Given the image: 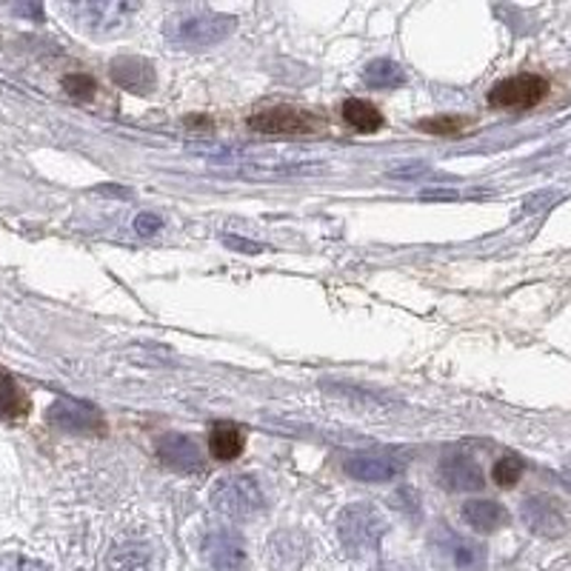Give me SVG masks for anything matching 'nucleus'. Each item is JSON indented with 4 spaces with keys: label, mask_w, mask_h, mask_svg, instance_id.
I'll return each instance as SVG.
<instances>
[{
    "label": "nucleus",
    "mask_w": 571,
    "mask_h": 571,
    "mask_svg": "<svg viewBox=\"0 0 571 571\" xmlns=\"http://www.w3.org/2000/svg\"><path fill=\"white\" fill-rule=\"evenodd\" d=\"M235 18H229V14L197 7L174 12L163 26V32H166L169 41L186 46V50H212L217 43H224L235 32Z\"/></svg>",
    "instance_id": "f257e3e1"
},
{
    "label": "nucleus",
    "mask_w": 571,
    "mask_h": 571,
    "mask_svg": "<svg viewBox=\"0 0 571 571\" xmlns=\"http://www.w3.org/2000/svg\"><path fill=\"white\" fill-rule=\"evenodd\" d=\"M389 522L375 509L371 503H348L346 509L337 515V537L348 554H369L380 546Z\"/></svg>",
    "instance_id": "f03ea898"
},
{
    "label": "nucleus",
    "mask_w": 571,
    "mask_h": 571,
    "mask_svg": "<svg viewBox=\"0 0 571 571\" xmlns=\"http://www.w3.org/2000/svg\"><path fill=\"white\" fill-rule=\"evenodd\" d=\"M212 506L231 520H251L266 509V495L249 474H229L212 488Z\"/></svg>",
    "instance_id": "7ed1b4c3"
},
{
    "label": "nucleus",
    "mask_w": 571,
    "mask_h": 571,
    "mask_svg": "<svg viewBox=\"0 0 571 571\" xmlns=\"http://www.w3.org/2000/svg\"><path fill=\"white\" fill-rule=\"evenodd\" d=\"M134 3H120V0H84V3H72L66 12L75 18L77 23L89 32L98 35H112L118 29L126 26V21L132 18Z\"/></svg>",
    "instance_id": "20e7f679"
},
{
    "label": "nucleus",
    "mask_w": 571,
    "mask_h": 571,
    "mask_svg": "<svg viewBox=\"0 0 571 571\" xmlns=\"http://www.w3.org/2000/svg\"><path fill=\"white\" fill-rule=\"evenodd\" d=\"M546 95H549V80L540 75H531V72H522V75L506 77V80L492 86L488 89V104L497 106V109H531Z\"/></svg>",
    "instance_id": "39448f33"
},
{
    "label": "nucleus",
    "mask_w": 571,
    "mask_h": 571,
    "mask_svg": "<svg viewBox=\"0 0 571 571\" xmlns=\"http://www.w3.org/2000/svg\"><path fill=\"white\" fill-rule=\"evenodd\" d=\"M203 558L212 571H246L244 537L235 529H212L203 537Z\"/></svg>",
    "instance_id": "423d86ee"
},
{
    "label": "nucleus",
    "mask_w": 571,
    "mask_h": 571,
    "mask_svg": "<svg viewBox=\"0 0 571 571\" xmlns=\"http://www.w3.org/2000/svg\"><path fill=\"white\" fill-rule=\"evenodd\" d=\"M432 546L440 558L446 560L454 571H483L486 569V549L452 529H438L432 535Z\"/></svg>",
    "instance_id": "0eeeda50"
},
{
    "label": "nucleus",
    "mask_w": 571,
    "mask_h": 571,
    "mask_svg": "<svg viewBox=\"0 0 571 571\" xmlns=\"http://www.w3.org/2000/svg\"><path fill=\"white\" fill-rule=\"evenodd\" d=\"M46 420L57 425L61 432L69 434H104L106 420L100 411L89 403H77V400H57L46 411Z\"/></svg>",
    "instance_id": "6e6552de"
},
{
    "label": "nucleus",
    "mask_w": 571,
    "mask_h": 571,
    "mask_svg": "<svg viewBox=\"0 0 571 571\" xmlns=\"http://www.w3.org/2000/svg\"><path fill=\"white\" fill-rule=\"evenodd\" d=\"M249 126L255 132L263 134H309L317 129V118L303 109H292V106H274V109H263V112L251 115Z\"/></svg>",
    "instance_id": "1a4fd4ad"
},
{
    "label": "nucleus",
    "mask_w": 571,
    "mask_h": 571,
    "mask_svg": "<svg viewBox=\"0 0 571 571\" xmlns=\"http://www.w3.org/2000/svg\"><path fill=\"white\" fill-rule=\"evenodd\" d=\"M154 452H158L163 466L172 468V472H181V474L203 472V452L188 434H181V432L163 434V438L158 440Z\"/></svg>",
    "instance_id": "9d476101"
},
{
    "label": "nucleus",
    "mask_w": 571,
    "mask_h": 571,
    "mask_svg": "<svg viewBox=\"0 0 571 571\" xmlns=\"http://www.w3.org/2000/svg\"><path fill=\"white\" fill-rule=\"evenodd\" d=\"M522 522L529 526V531L540 537H560L565 531V515L560 509V503L549 495L526 497L520 506Z\"/></svg>",
    "instance_id": "9b49d317"
},
{
    "label": "nucleus",
    "mask_w": 571,
    "mask_h": 571,
    "mask_svg": "<svg viewBox=\"0 0 571 571\" xmlns=\"http://www.w3.org/2000/svg\"><path fill=\"white\" fill-rule=\"evenodd\" d=\"M348 477L360 483H391L403 474V460L391 454H355L343 463Z\"/></svg>",
    "instance_id": "f8f14e48"
},
{
    "label": "nucleus",
    "mask_w": 571,
    "mask_h": 571,
    "mask_svg": "<svg viewBox=\"0 0 571 571\" xmlns=\"http://www.w3.org/2000/svg\"><path fill=\"white\" fill-rule=\"evenodd\" d=\"M440 486L449 492H481L483 488V472L468 454H449L440 460L438 468Z\"/></svg>",
    "instance_id": "ddd939ff"
},
{
    "label": "nucleus",
    "mask_w": 571,
    "mask_h": 571,
    "mask_svg": "<svg viewBox=\"0 0 571 571\" xmlns=\"http://www.w3.org/2000/svg\"><path fill=\"white\" fill-rule=\"evenodd\" d=\"M109 77L120 89L134 91V95H149L154 89V66L143 57H115L109 63Z\"/></svg>",
    "instance_id": "4468645a"
},
{
    "label": "nucleus",
    "mask_w": 571,
    "mask_h": 571,
    "mask_svg": "<svg viewBox=\"0 0 571 571\" xmlns=\"http://www.w3.org/2000/svg\"><path fill=\"white\" fill-rule=\"evenodd\" d=\"M158 554H154L152 543L129 537L120 540L109 551V571H158Z\"/></svg>",
    "instance_id": "2eb2a0df"
},
{
    "label": "nucleus",
    "mask_w": 571,
    "mask_h": 571,
    "mask_svg": "<svg viewBox=\"0 0 571 571\" xmlns=\"http://www.w3.org/2000/svg\"><path fill=\"white\" fill-rule=\"evenodd\" d=\"M309 558V540L300 531L286 529L278 531V535L269 540V560H272L274 569L286 571L300 565Z\"/></svg>",
    "instance_id": "dca6fc26"
},
{
    "label": "nucleus",
    "mask_w": 571,
    "mask_h": 571,
    "mask_svg": "<svg viewBox=\"0 0 571 571\" xmlns=\"http://www.w3.org/2000/svg\"><path fill=\"white\" fill-rule=\"evenodd\" d=\"M463 520H466L474 531L488 535V531H497L500 526H506L509 515H506V509L495 500H468L466 506H463Z\"/></svg>",
    "instance_id": "f3484780"
},
{
    "label": "nucleus",
    "mask_w": 571,
    "mask_h": 571,
    "mask_svg": "<svg viewBox=\"0 0 571 571\" xmlns=\"http://www.w3.org/2000/svg\"><path fill=\"white\" fill-rule=\"evenodd\" d=\"M29 409H32V403H29V395L21 389V384L9 371L0 369V420L18 423V420L26 418Z\"/></svg>",
    "instance_id": "a211bd4d"
},
{
    "label": "nucleus",
    "mask_w": 571,
    "mask_h": 571,
    "mask_svg": "<svg viewBox=\"0 0 571 571\" xmlns=\"http://www.w3.org/2000/svg\"><path fill=\"white\" fill-rule=\"evenodd\" d=\"M209 452L215 460H237L244 452V432L235 423H217L209 434Z\"/></svg>",
    "instance_id": "6ab92c4d"
},
{
    "label": "nucleus",
    "mask_w": 571,
    "mask_h": 571,
    "mask_svg": "<svg viewBox=\"0 0 571 571\" xmlns=\"http://www.w3.org/2000/svg\"><path fill=\"white\" fill-rule=\"evenodd\" d=\"M363 80L371 89H398V86L406 84V72L400 69L398 63L389 61V57H380V61H371L363 69Z\"/></svg>",
    "instance_id": "aec40b11"
},
{
    "label": "nucleus",
    "mask_w": 571,
    "mask_h": 571,
    "mask_svg": "<svg viewBox=\"0 0 571 571\" xmlns=\"http://www.w3.org/2000/svg\"><path fill=\"white\" fill-rule=\"evenodd\" d=\"M343 118H346L348 126H355L357 132H363V134L377 132V129L384 126V115L377 112L369 100L348 98L346 104H343Z\"/></svg>",
    "instance_id": "412c9836"
},
{
    "label": "nucleus",
    "mask_w": 571,
    "mask_h": 571,
    "mask_svg": "<svg viewBox=\"0 0 571 571\" xmlns=\"http://www.w3.org/2000/svg\"><path fill=\"white\" fill-rule=\"evenodd\" d=\"M492 477H495L497 486L511 488L522 477V460L517 457V454H506V457H500L495 463V472H492Z\"/></svg>",
    "instance_id": "4be33fe9"
},
{
    "label": "nucleus",
    "mask_w": 571,
    "mask_h": 571,
    "mask_svg": "<svg viewBox=\"0 0 571 571\" xmlns=\"http://www.w3.org/2000/svg\"><path fill=\"white\" fill-rule=\"evenodd\" d=\"M63 89H66V95H72L75 100H89V98H95L98 86H95V80H91L89 75H80V72H75V75L63 77Z\"/></svg>",
    "instance_id": "5701e85b"
},
{
    "label": "nucleus",
    "mask_w": 571,
    "mask_h": 571,
    "mask_svg": "<svg viewBox=\"0 0 571 571\" xmlns=\"http://www.w3.org/2000/svg\"><path fill=\"white\" fill-rule=\"evenodd\" d=\"M0 571H50V565L26 554H0Z\"/></svg>",
    "instance_id": "b1692460"
},
{
    "label": "nucleus",
    "mask_w": 571,
    "mask_h": 571,
    "mask_svg": "<svg viewBox=\"0 0 571 571\" xmlns=\"http://www.w3.org/2000/svg\"><path fill=\"white\" fill-rule=\"evenodd\" d=\"M463 126H466V120L449 118V115H443V118H434V120H420V129H423V132H432V134H457Z\"/></svg>",
    "instance_id": "393cba45"
},
{
    "label": "nucleus",
    "mask_w": 571,
    "mask_h": 571,
    "mask_svg": "<svg viewBox=\"0 0 571 571\" xmlns=\"http://www.w3.org/2000/svg\"><path fill=\"white\" fill-rule=\"evenodd\" d=\"M163 229V217L154 215V212H143V215L134 217V231L140 237H152Z\"/></svg>",
    "instance_id": "a878e982"
},
{
    "label": "nucleus",
    "mask_w": 571,
    "mask_h": 571,
    "mask_svg": "<svg viewBox=\"0 0 571 571\" xmlns=\"http://www.w3.org/2000/svg\"><path fill=\"white\" fill-rule=\"evenodd\" d=\"M224 244L235 251H244V255H260V251H266L263 246L255 244V240H246V237H237V235H226Z\"/></svg>",
    "instance_id": "bb28decb"
},
{
    "label": "nucleus",
    "mask_w": 571,
    "mask_h": 571,
    "mask_svg": "<svg viewBox=\"0 0 571 571\" xmlns=\"http://www.w3.org/2000/svg\"><path fill=\"white\" fill-rule=\"evenodd\" d=\"M391 500H395V509H400V511H411V515H418L420 511V506H418V497H414V492H411V488H403V492H398V495L391 497Z\"/></svg>",
    "instance_id": "cd10ccee"
},
{
    "label": "nucleus",
    "mask_w": 571,
    "mask_h": 571,
    "mask_svg": "<svg viewBox=\"0 0 571 571\" xmlns=\"http://www.w3.org/2000/svg\"><path fill=\"white\" fill-rule=\"evenodd\" d=\"M425 201H457V192H423Z\"/></svg>",
    "instance_id": "c85d7f7f"
},
{
    "label": "nucleus",
    "mask_w": 571,
    "mask_h": 571,
    "mask_svg": "<svg viewBox=\"0 0 571 571\" xmlns=\"http://www.w3.org/2000/svg\"><path fill=\"white\" fill-rule=\"evenodd\" d=\"M384 571H403V569H384Z\"/></svg>",
    "instance_id": "c756f323"
},
{
    "label": "nucleus",
    "mask_w": 571,
    "mask_h": 571,
    "mask_svg": "<svg viewBox=\"0 0 571 571\" xmlns=\"http://www.w3.org/2000/svg\"><path fill=\"white\" fill-rule=\"evenodd\" d=\"M569 474H571V468H569Z\"/></svg>",
    "instance_id": "7c9ffc66"
}]
</instances>
